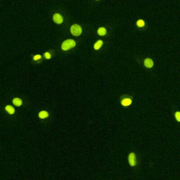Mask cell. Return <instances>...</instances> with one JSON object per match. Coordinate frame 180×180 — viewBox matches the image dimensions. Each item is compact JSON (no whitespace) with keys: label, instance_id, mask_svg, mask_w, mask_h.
Wrapping results in <instances>:
<instances>
[{"label":"cell","instance_id":"15","mask_svg":"<svg viewBox=\"0 0 180 180\" xmlns=\"http://www.w3.org/2000/svg\"><path fill=\"white\" fill-rule=\"evenodd\" d=\"M41 58H42V56H41L40 54H36L33 56V60L34 61H37V60H41Z\"/></svg>","mask_w":180,"mask_h":180},{"label":"cell","instance_id":"8","mask_svg":"<svg viewBox=\"0 0 180 180\" xmlns=\"http://www.w3.org/2000/svg\"><path fill=\"white\" fill-rule=\"evenodd\" d=\"M5 110L8 114L10 115H13L15 113V109L14 107L11 105H6L5 107Z\"/></svg>","mask_w":180,"mask_h":180},{"label":"cell","instance_id":"9","mask_svg":"<svg viewBox=\"0 0 180 180\" xmlns=\"http://www.w3.org/2000/svg\"><path fill=\"white\" fill-rule=\"evenodd\" d=\"M49 114L47 111L42 110L39 112L38 117L40 119H45L49 117Z\"/></svg>","mask_w":180,"mask_h":180},{"label":"cell","instance_id":"7","mask_svg":"<svg viewBox=\"0 0 180 180\" xmlns=\"http://www.w3.org/2000/svg\"><path fill=\"white\" fill-rule=\"evenodd\" d=\"M13 104L16 107H20L23 105V101L20 98L15 97L12 100Z\"/></svg>","mask_w":180,"mask_h":180},{"label":"cell","instance_id":"3","mask_svg":"<svg viewBox=\"0 0 180 180\" xmlns=\"http://www.w3.org/2000/svg\"><path fill=\"white\" fill-rule=\"evenodd\" d=\"M133 103V99L131 97L128 96H122L120 100V103L122 106L127 108L130 106Z\"/></svg>","mask_w":180,"mask_h":180},{"label":"cell","instance_id":"5","mask_svg":"<svg viewBox=\"0 0 180 180\" xmlns=\"http://www.w3.org/2000/svg\"><path fill=\"white\" fill-rule=\"evenodd\" d=\"M53 19L54 23L56 24H58V25L61 24L62 23H63V20H64L62 16L59 13L54 14L53 15Z\"/></svg>","mask_w":180,"mask_h":180},{"label":"cell","instance_id":"2","mask_svg":"<svg viewBox=\"0 0 180 180\" xmlns=\"http://www.w3.org/2000/svg\"><path fill=\"white\" fill-rule=\"evenodd\" d=\"M128 161L130 167L134 168L137 166L138 161L136 154L134 152H130L128 156Z\"/></svg>","mask_w":180,"mask_h":180},{"label":"cell","instance_id":"14","mask_svg":"<svg viewBox=\"0 0 180 180\" xmlns=\"http://www.w3.org/2000/svg\"><path fill=\"white\" fill-rule=\"evenodd\" d=\"M44 57L46 59L49 60L51 57V54L49 52H46L44 53Z\"/></svg>","mask_w":180,"mask_h":180},{"label":"cell","instance_id":"16","mask_svg":"<svg viewBox=\"0 0 180 180\" xmlns=\"http://www.w3.org/2000/svg\"><path fill=\"white\" fill-rule=\"evenodd\" d=\"M96 1H99V0H96Z\"/></svg>","mask_w":180,"mask_h":180},{"label":"cell","instance_id":"12","mask_svg":"<svg viewBox=\"0 0 180 180\" xmlns=\"http://www.w3.org/2000/svg\"><path fill=\"white\" fill-rule=\"evenodd\" d=\"M136 25H137V26L138 27L142 28V27H143L145 26V22L142 19H139V20H138V21H137Z\"/></svg>","mask_w":180,"mask_h":180},{"label":"cell","instance_id":"6","mask_svg":"<svg viewBox=\"0 0 180 180\" xmlns=\"http://www.w3.org/2000/svg\"><path fill=\"white\" fill-rule=\"evenodd\" d=\"M144 65L147 68H152L154 66V62L150 58H146L144 61Z\"/></svg>","mask_w":180,"mask_h":180},{"label":"cell","instance_id":"11","mask_svg":"<svg viewBox=\"0 0 180 180\" xmlns=\"http://www.w3.org/2000/svg\"><path fill=\"white\" fill-rule=\"evenodd\" d=\"M97 33L100 36H105L107 33L106 29L104 27H100L98 29Z\"/></svg>","mask_w":180,"mask_h":180},{"label":"cell","instance_id":"13","mask_svg":"<svg viewBox=\"0 0 180 180\" xmlns=\"http://www.w3.org/2000/svg\"><path fill=\"white\" fill-rule=\"evenodd\" d=\"M174 117L177 122H180V112L179 111H177L174 113Z\"/></svg>","mask_w":180,"mask_h":180},{"label":"cell","instance_id":"10","mask_svg":"<svg viewBox=\"0 0 180 180\" xmlns=\"http://www.w3.org/2000/svg\"><path fill=\"white\" fill-rule=\"evenodd\" d=\"M103 44V42L101 40H98L95 43L94 45V48L96 50H98L102 46Z\"/></svg>","mask_w":180,"mask_h":180},{"label":"cell","instance_id":"4","mask_svg":"<svg viewBox=\"0 0 180 180\" xmlns=\"http://www.w3.org/2000/svg\"><path fill=\"white\" fill-rule=\"evenodd\" d=\"M70 33L74 36H79L82 34V27L77 24L72 25L70 27Z\"/></svg>","mask_w":180,"mask_h":180},{"label":"cell","instance_id":"1","mask_svg":"<svg viewBox=\"0 0 180 180\" xmlns=\"http://www.w3.org/2000/svg\"><path fill=\"white\" fill-rule=\"evenodd\" d=\"M76 45V42L72 39H68L63 42L61 45V49L64 51H67L72 49Z\"/></svg>","mask_w":180,"mask_h":180}]
</instances>
